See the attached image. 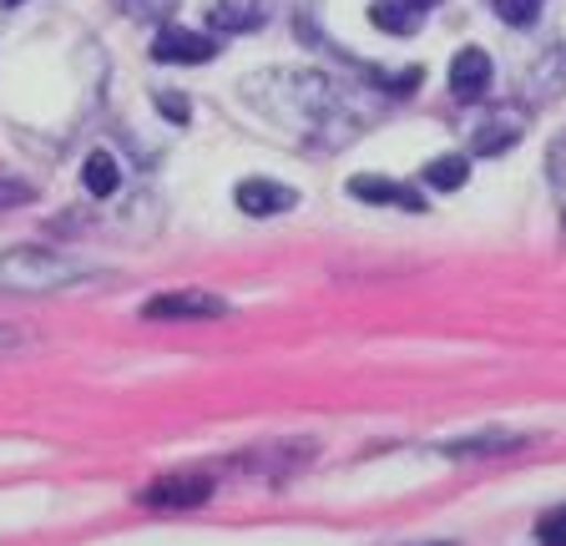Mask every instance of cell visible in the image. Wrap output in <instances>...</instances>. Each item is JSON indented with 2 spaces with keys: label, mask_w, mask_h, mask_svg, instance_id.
Wrapping results in <instances>:
<instances>
[{
  "label": "cell",
  "mask_w": 566,
  "mask_h": 546,
  "mask_svg": "<svg viewBox=\"0 0 566 546\" xmlns=\"http://www.w3.org/2000/svg\"><path fill=\"white\" fill-rule=\"evenodd\" d=\"M253 96V107H263L273 122H289L314 143L344 147L354 132L369 122V112L359 107V96L344 92L334 76L324 72H259L243 86Z\"/></svg>",
  "instance_id": "obj_1"
},
{
  "label": "cell",
  "mask_w": 566,
  "mask_h": 546,
  "mask_svg": "<svg viewBox=\"0 0 566 546\" xmlns=\"http://www.w3.org/2000/svg\"><path fill=\"white\" fill-rule=\"evenodd\" d=\"M92 279L96 273L82 259L31 249V243L0 253V294H61V288H82Z\"/></svg>",
  "instance_id": "obj_2"
},
{
  "label": "cell",
  "mask_w": 566,
  "mask_h": 546,
  "mask_svg": "<svg viewBox=\"0 0 566 546\" xmlns=\"http://www.w3.org/2000/svg\"><path fill=\"white\" fill-rule=\"evenodd\" d=\"M208 496H212V475L172 471V475H163V481H153V486L142 491V506H177V511H188V506H202Z\"/></svg>",
  "instance_id": "obj_3"
},
{
  "label": "cell",
  "mask_w": 566,
  "mask_h": 546,
  "mask_svg": "<svg viewBox=\"0 0 566 546\" xmlns=\"http://www.w3.org/2000/svg\"><path fill=\"white\" fill-rule=\"evenodd\" d=\"M233 202L243 208V218H279L298 202V192L283 188V182H273V178H243L233 188Z\"/></svg>",
  "instance_id": "obj_4"
},
{
  "label": "cell",
  "mask_w": 566,
  "mask_h": 546,
  "mask_svg": "<svg viewBox=\"0 0 566 546\" xmlns=\"http://www.w3.org/2000/svg\"><path fill=\"white\" fill-rule=\"evenodd\" d=\"M153 56L157 61H172V66H198V61H212L218 46H212L202 31H182V25H163L153 41Z\"/></svg>",
  "instance_id": "obj_5"
},
{
  "label": "cell",
  "mask_w": 566,
  "mask_h": 546,
  "mask_svg": "<svg viewBox=\"0 0 566 546\" xmlns=\"http://www.w3.org/2000/svg\"><path fill=\"white\" fill-rule=\"evenodd\" d=\"M142 314H147V319H223L228 298H218V294H157Z\"/></svg>",
  "instance_id": "obj_6"
},
{
  "label": "cell",
  "mask_w": 566,
  "mask_h": 546,
  "mask_svg": "<svg viewBox=\"0 0 566 546\" xmlns=\"http://www.w3.org/2000/svg\"><path fill=\"white\" fill-rule=\"evenodd\" d=\"M450 92L460 102H481L491 92V56L481 46H465L455 61H450Z\"/></svg>",
  "instance_id": "obj_7"
},
{
  "label": "cell",
  "mask_w": 566,
  "mask_h": 546,
  "mask_svg": "<svg viewBox=\"0 0 566 546\" xmlns=\"http://www.w3.org/2000/svg\"><path fill=\"white\" fill-rule=\"evenodd\" d=\"M349 198L359 202H389V208H410V213H420L424 198L415 188H405V182H389L379 178V172H359V178H349Z\"/></svg>",
  "instance_id": "obj_8"
},
{
  "label": "cell",
  "mask_w": 566,
  "mask_h": 546,
  "mask_svg": "<svg viewBox=\"0 0 566 546\" xmlns=\"http://www.w3.org/2000/svg\"><path fill=\"white\" fill-rule=\"evenodd\" d=\"M269 15H273L269 0H218L208 21L218 25V31H259Z\"/></svg>",
  "instance_id": "obj_9"
},
{
  "label": "cell",
  "mask_w": 566,
  "mask_h": 546,
  "mask_svg": "<svg viewBox=\"0 0 566 546\" xmlns=\"http://www.w3.org/2000/svg\"><path fill=\"white\" fill-rule=\"evenodd\" d=\"M420 15L424 11L415 0H375V6H369V21H375L385 36H415V31H420Z\"/></svg>",
  "instance_id": "obj_10"
},
{
  "label": "cell",
  "mask_w": 566,
  "mask_h": 546,
  "mask_svg": "<svg viewBox=\"0 0 566 546\" xmlns=\"http://www.w3.org/2000/svg\"><path fill=\"white\" fill-rule=\"evenodd\" d=\"M516 445H526V435H511V430H481V435L446 440L440 451L446 455H501V451H516Z\"/></svg>",
  "instance_id": "obj_11"
},
{
  "label": "cell",
  "mask_w": 566,
  "mask_h": 546,
  "mask_svg": "<svg viewBox=\"0 0 566 546\" xmlns=\"http://www.w3.org/2000/svg\"><path fill=\"white\" fill-rule=\"evenodd\" d=\"M516 137H521V117L516 112H501L495 122H481V127H475V153L495 157V153H506Z\"/></svg>",
  "instance_id": "obj_12"
},
{
  "label": "cell",
  "mask_w": 566,
  "mask_h": 546,
  "mask_svg": "<svg viewBox=\"0 0 566 546\" xmlns=\"http://www.w3.org/2000/svg\"><path fill=\"white\" fill-rule=\"evenodd\" d=\"M424 188H436V192H455V188H465V178H471V162L465 157H436V162H424Z\"/></svg>",
  "instance_id": "obj_13"
},
{
  "label": "cell",
  "mask_w": 566,
  "mask_h": 546,
  "mask_svg": "<svg viewBox=\"0 0 566 546\" xmlns=\"http://www.w3.org/2000/svg\"><path fill=\"white\" fill-rule=\"evenodd\" d=\"M82 178H86V192H96V198H106V192H117V178H122V167L112 153H92L82 167Z\"/></svg>",
  "instance_id": "obj_14"
},
{
  "label": "cell",
  "mask_w": 566,
  "mask_h": 546,
  "mask_svg": "<svg viewBox=\"0 0 566 546\" xmlns=\"http://www.w3.org/2000/svg\"><path fill=\"white\" fill-rule=\"evenodd\" d=\"M546 178H552L556 208H562V218H566V132H556L552 147H546Z\"/></svg>",
  "instance_id": "obj_15"
},
{
  "label": "cell",
  "mask_w": 566,
  "mask_h": 546,
  "mask_svg": "<svg viewBox=\"0 0 566 546\" xmlns=\"http://www.w3.org/2000/svg\"><path fill=\"white\" fill-rule=\"evenodd\" d=\"M536 542L542 546H566V501L536 516Z\"/></svg>",
  "instance_id": "obj_16"
},
{
  "label": "cell",
  "mask_w": 566,
  "mask_h": 546,
  "mask_svg": "<svg viewBox=\"0 0 566 546\" xmlns=\"http://www.w3.org/2000/svg\"><path fill=\"white\" fill-rule=\"evenodd\" d=\"M536 11H542V0H495V15L506 25H531Z\"/></svg>",
  "instance_id": "obj_17"
},
{
  "label": "cell",
  "mask_w": 566,
  "mask_h": 546,
  "mask_svg": "<svg viewBox=\"0 0 566 546\" xmlns=\"http://www.w3.org/2000/svg\"><path fill=\"white\" fill-rule=\"evenodd\" d=\"M122 11L137 15V21H163L177 11V0H122Z\"/></svg>",
  "instance_id": "obj_18"
},
{
  "label": "cell",
  "mask_w": 566,
  "mask_h": 546,
  "mask_svg": "<svg viewBox=\"0 0 566 546\" xmlns=\"http://www.w3.org/2000/svg\"><path fill=\"white\" fill-rule=\"evenodd\" d=\"M35 188L31 182H15V178H0V208H21V202H31Z\"/></svg>",
  "instance_id": "obj_19"
},
{
  "label": "cell",
  "mask_w": 566,
  "mask_h": 546,
  "mask_svg": "<svg viewBox=\"0 0 566 546\" xmlns=\"http://www.w3.org/2000/svg\"><path fill=\"white\" fill-rule=\"evenodd\" d=\"M157 112H167L172 122H188V102H182V92H163L157 96Z\"/></svg>",
  "instance_id": "obj_20"
},
{
  "label": "cell",
  "mask_w": 566,
  "mask_h": 546,
  "mask_svg": "<svg viewBox=\"0 0 566 546\" xmlns=\"http://www.w3.org/2000/svg\"><path fill=\"white\" fill-rule=\"evenodd\" d=\"M415 6H420V11H430V6H436V0H415Z\"/></svg>",
  "instance_id": "obj_21"
},
{
  "label": "cell",
  "mask_w": 566,
  "mask_h": 546,
  "mask_svg": "<svg viewBox=\"0 0 566 546\" xmlns=\"http://www.w3.org/2000/svg\"><path fill=\"white\" fill-rule=\"evenodd\" d=\"M6 6H21V0H6Z\"/></svg>",
  "instance_id": "obj_22"
}]
</instances>
